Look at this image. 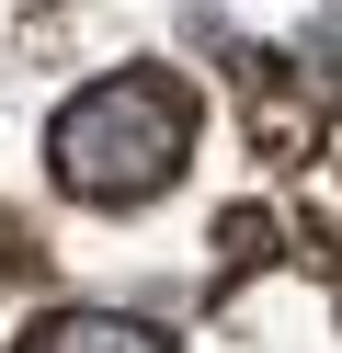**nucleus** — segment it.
<instances>
[{"label": "nucleus", "instance_id": "obj_1", "mask_svg": "<svg viewBox=\"0 0 342 353\" xmlns=\"http://www.w3.org/2000/svg\"><path fill=\"white\" fill-rule=\"evenodd\" d=\"M182 160H194V92L171 69H114L91 92H68L46 125V171L80 205H149Z\"/></svg>", "mask_w": 342, "mask_h": 353}, {"label": "nucleus", "instance_id": "obj_2", "mask_svg": "<svg viewBox=\"0 0 342 353\" xmlns=\"http://www.w3.org/2000/svg\"><path fill=\"white\" fill-rule=\"evenodd\" d=\"M12 353H171V330L126 319V307H57V319H35Z\"/></svg>", "mask_w": 342, "mask_h": 353}]
</instances>
